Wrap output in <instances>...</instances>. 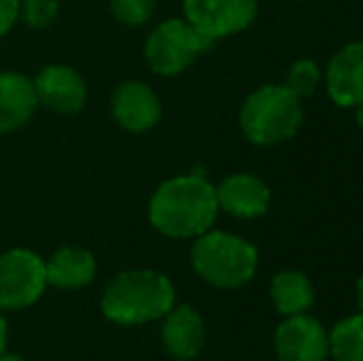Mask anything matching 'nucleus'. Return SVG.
Returning <instances> with one entry per match:
<instances>
[{
    "instance_id": "1",
    "label": "nucleus",
    "mask_w": 363,
    "mask_h": 361,
    "mask_svg": "<svg viewBox=\"0 0 363 361\" xmlns=\"http://www.w3.org/2000/svg\"><path fill=\"white\" fill-rule=\"evenodd\" d=\"M218 213L216 186L203 176V171L163 181L148 201L151 226L161 235L176 240H191L208 233L216 226Z\"/></svg>"
},
{
    "instance_id": "3",
    "label": "nucleus",
    "mask_w": 363,
    "mask_h": 361,
    "mask_svg": "<svg viewBox=\"0 0 363 361\" xmlns=\"http://www.w3.org/2000/svg\"><path fill=\"white\" fill-rule=\"evenodd\" d=\"M304 121L301 99L284 84H262L245 96L240 106V129L255 146H279L296 136Z\"/></svg>"
},
{
    "instance_id": "11",
    "label": "nucleus",
    "mask_w": 363,
    "mask_h": 361,
    "mask_svg": "<svg viewBox=\"0 0 363 361\" xmlns=\"http://www.w3.org/2000/svg\"><path fill=\"white\" fill-rule=\"evenodd\" d=\"M161 342L168 357L176 361H193L206 347V319L191 304H173L161 319Z\"/></svg>"
},
{
    "instance_id": "7",
    "label": "nucleus",
    "mask_w": 363,
    "mask_h": 361,
    "mask_svg": "<svg viewBox=\"0 0 363 361\" xmlns=\"http://www.w3.org/2000/svg\"><path fill=\"white\" fill-rule=\"evenodd\" d=\"M259 0H183V18L208 40H223L255 23Z\"/></svg>"
},
{
    "instance_id": "5",
    "label": "nucleus",
    "mask_w": 363,
    "mask_h": 361,
    "mask_svg": "<svg viewBox=\"0 0 363 361\" xmlns=\"http://www.w3.org/2000/svg\"><path fill=\"white\" fill-rule=\"evenodd\" d=\"M213 48V40L201 35L186 18H168L148 33L144 43V60L158 77L183 74L206 50Z\"/></svg>"
},
{
    "instance_id": "25",
    "label": "nucleus",
    "mask_w": 363,
    "mask_h": 361,
    "mask_svg": "<svg viewBox=\"0 0 363 361\" xmlns=\"http://www.w3.org/2000/svg\"><path fill=\"white\" fill-rule=\"evenodd\" d=\"M356 124H359V129L363 131V104L356 106Z\"/></svg>"
},
{
    "instance_id": "8",
    "label": "nucleus",
    "mask_w": 363,
    "mask_h": 361,
    "mask_svg": "<svg viewBox=\"0 0 363 361\" xmlns=\"http://www.w3.org/2000/svg\"><path fill=\"white\" fill-rule=\"evenodd\" d=\"M274 357L277 361H326L329 332L309 312L284 317L274 329Z\"/></svg>"
},
{
    "instance_id": "13",
    "label": "nucleus",
    "mask_w": 363,
    "mask_h": 361,
    "mask_svg": "<svg viewBox=\"0 0 363 361\" xmlns=\"http://www.w3.org/2000/svg\"><path fill=\"white\" fill-rule=\"evenodd\" d=\"M216 201L223 213L240 221H252L269 211V186L255 174L225 176L216 186Z\"/></svg>"
},
{
    "instance_id": "15",
    "label": "nucleus",
    "mask_w": 363,
    "mask_h": 361,
    "mask_svg": "<svg viewBox=\"0 0 363 361\" xmlns=\"http://www.w3.org/2000/svg\"><path fill=\"white\" fill-rule=\"evenodd\" d=\"M45 274H48V287L57 289H84L96 277V260L89 250L77 245H65L45 260Z\"/></svg>"
},
{
    "instance_id": "21",
    "label": "nucleus",
    "mask_w": 363,
    "mask_h": 361,
    "mask_svg": "<svg viewBox=\"0 0 363 361\" xmlns=\"http://www.w3.org/2000/svg\"><path fill=\"white\" fill-rule=\"evenodd\" d=\"M20 23V0H0V40Z\"/></svg>"
},
{
    "instance_id": "23",
    "label": "nucleus",
    "mask_w": 363,
    "mask_h": 361,
    "mask_svg": "<svg viewBox=\"0 0 363 361\" xmlns=\"http://www.w3.org/2000/svg\"><path fill=\"white\" fill-rule=\"evenodd\" d=\"M356 302H359V312H363V274L356 282Z\"/></svg>"
},
{
    "instance_id": "4",
    "label": "nucleus",
    "mask_w": 363,
    "mask_h": 361,
    "mask_svg": "<svg viewBox=\"0 0 363 361\" xmlns=\"http://www.w3.org/2000/svg\"><path fill=\"white\" fill-rule=\"evenodd\" d=\"M191 265L201 279L218 289H240L255 277L259 252L245 238L225 231H208L193 238Z\"/></svg>"
},
{
    "instance_id": "20",
    "label": "nucleus",
    "mask_w": 363,
    "mask_h": 361,
    "mask_svg": "<svg viewBox=\"0 0 363 361\" xmlns=\"http://www.w3.org/2000/svg\"><path fill=\"white\" fill-rule=\"evenodd\" d=\"M60 15V0H20V23L30 30H48Z\"/></svg>"
},
{
    "instance_id": "17",
    "label": "nucleus",
    "mask_w": 363,
    "mask_h": 361,
    "mask_svg": "<svg viewBox=\"0 0 363 361\" xmlns=\"http://www.w3.org/2000/svg\"><path fill=\"white\" fill-rule=\"evenodd\" d=\"M329 359L363 361V312L344 317L329 332Z\"/></svg>"
},
{
    "instance_id": "18",
    "label": "nucleus",
    "mask_w": 363,
    "mask_h": 361,
    "mask_svg": "<svg viewBox=\"0 0 363 361\" xmlns=\"http://www.w3.org/2000/svg\"><path fill=\"white\" fill-rule=\"evenodd\" d=\"M321 79H324V72H321L319 65L309 57H301L289 65L287 77H284L282 84L291 91V94L299 96V99H306V96H311L316 89H319Z\"/></svg>"
},
{
    "instance_id": "22",
    "label": "nucleus",
    "mask_w": 363,
    "mask_h": 361,
    "mask_svg": "<svg viewBox=\"0 0 363 361\" xmlns=\"http://www.w3.org/2000/svg\"><path fill=\"white\" fill-rule=\"evenodd\" d=\"M8 349V322H5V314L0 312V354Z\"/></svg>"
},
{
    "instance_id": "16",
    "label": "nucleus",
    "mask_w": 363,
    "mask_h": 361,
    "mask_svg": "<svg viewBox=\"0 0 363 361\" xmlns=\"http://www.w3.org/2000/svg\"><path fill=\"white\" fill-rule=\"evenodd\" d=\"M269 299L284 317L306 314L314 304V284L299 270H279L269 282Z\"/></svg>"
},
{
    "instance_id": "12",
    "label": "nucleus",
    "mask_w": 363,
    "mask_h": 361,
    "mask_svg": "<svg viewBox=\"0 0 363 361\" xmlns=\"http://www.w3.org/2000/svg\"><path fill=\"white\" fill-rule=\"evenodd\" d=\"M326 94L336 106L363 104V43H349L329 60L324 72Z\"/></svg>"
},
{
    "instance_id": "2",
    "label": "nucleus",
    "mask_w": 363,
    "mask_h": 361,
    "mask_svg": "<svg viewBox=\"0 0 363 361\" xmlns=\"http://www.w3.org/2000/svg\"><path fill=\"white\" fill-rule=\"evenodd\" d=\"M176 304V287L158 270H124L106 282L99 307L109 322L119 327H141L161 322Z\"/></svg>"
},
{
    "instance_id": "19",
    "label": "nucleus",
    "mask_w": 363,
    "mask_h": 361,
    "mask_svg": "<svg viewBox=\"0 0 363 361\" xmlns=\"http://www.w3.org/2000/svg\"><path fill=\"white\" fill-rule=\"evenodd\" d=\"M109 13L126 28H144L156 15V0H109Z\"/></svg>"
},
{
    "instance_id": "10",
    "label": "nucleus",
    "mask_w": 363,
    "mask_h": 361,
    "mask_svg": "<svg viewBox=\"0 0 363 361\" xmlns=\"http://www.w3.org/2000/svg\"><path fill=\"white\" fill-rule=\"evenodd\" d=\"M111 116L124 131L146 134L161 121V96L141 79H126L111 91Z\"/></svg>"
},
{
    "instance_id": "24",
    "label": "nucleus",
    "mask_w": 363,
    "mask_h": 361,
    "mask_svg": "<svg viewBox=\"0 0 363 361\" xmlns=\"http://www.w3.org/2000/svg\"><path fill=\"white\" fill-rule=\"evenodd\" d=\"M0 361H28V359H23L20 354H8V352H3V354H0Z\"/></svg>"
},
{
    "instance_id": "14",
    "label": "nucleus",
    "mask_w": 363,
    "mask_h": 361,
    "mask_svg": "<svg viewBox=\"0 0 363 361\" xmlns=\"http://www.w3.org/2000/svg\"><path fill=\"white\" fill-rule=\"evenodd\" d=\"M33 77L23 72H0V134H15L38 111Z\"/></svg>"
},
{
    "instance_id": "9",
    "label": "nucleus",
    "mask_w": 363,
    "mask_h": 361,
    "mask_svg": "<svg viewBox=\"0 0 363 361\" xmlns=\"http://www.w3.org/2000/svg\"><path fill=\"white\" fill-rule=\"evenodd\" d=\"M33 84L35 94H38V104L62 116L79 114L86 104V96H89L84 77L74 67L60 62L40 67V72L33 77Z\"/></svg>"
},
{
    "instance_id": "6",
    "label": "nucleus",
    "mask_w": 363,
    "mask_h": 361,
    "mask_svg": "<svg viewBox=\"0 0 363 361\" xmlns=\"http://www.w3.org/2000/svg\"><path fill=\"white\" fill-rule=\"evenodd\" d=\"M48 289L45 260L28 248L0 252V312H18L38 302Z\"/></svg>"
}]
</instances>
